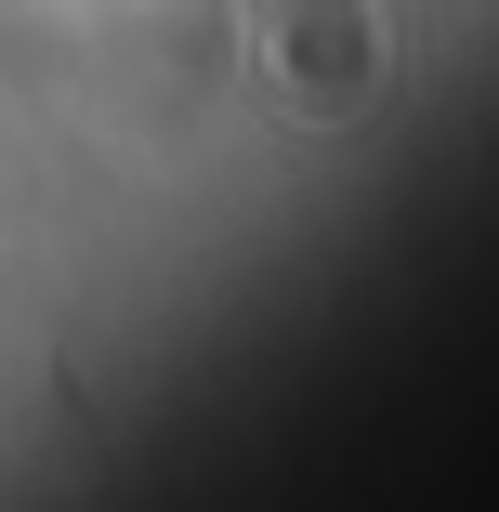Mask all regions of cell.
I'll use <instances>...</instances> for the list:
<instances>
[{"instance_id": "6da1fadb", "label": "cell", "mask_w": 499, "mask_h": 512, "mask_svg": "<svg viewBox=\"0 0 499 512\" xmlns=\"http://www.w3.org/2000/svg\"><path fill=\"white\" fill-rule=\"evenodd\" d=\"M289 27H303V79H316V92H329V79H368V14H355V0H303Z\"/></svg>"}]
</instances>
